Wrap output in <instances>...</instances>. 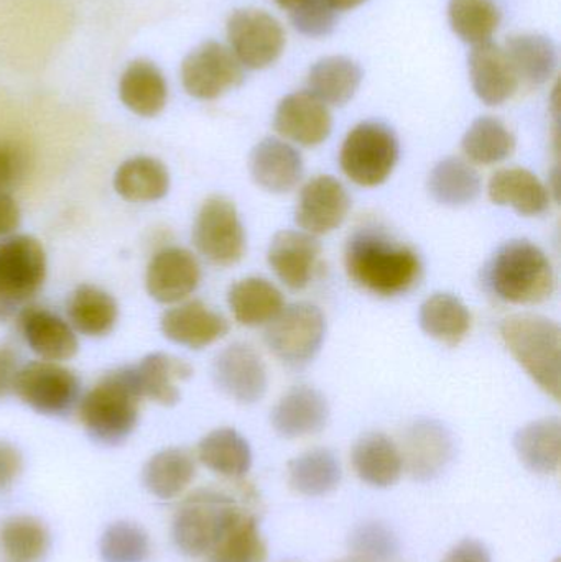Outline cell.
Listing matches in <instances>:
<instances>
[{"mask_svg": "<svg viewBox=\"0 0 561 562\" xmlns=\"http://www.w3.org/2000/svg\"><path fill=\"white\" fill-rule=\"evenodd\" d=\"M226 32L229 49L244 68H267L280 58L285 48L282 25L266 10H236L227 20Z\"/></svg>", "mask_w": 561, "mask_h": 562, "instance_id": "obj_10", "label": "cell"}, {"mask_svg": "<svg viewBox=\"0 0 561 562\" xmlns=\"http://www.w3.org/2000/svg\"><path fill=\"white\" fill-rule=\"evenodd\" d=\"M114 190L131 203H154L167 196L170 173L160 160L134 157L125 160L114 175Z\"/></svg>", "mask_w": 561, "mask_h": 562, "instance_id": "obj_33", "label": "cell"}, {"mask_svg": "<svg viewBox=\"0 0 561 562\" xmlns=\"http://www.w3.org/2000/svg\"><path fill=\"white\" fill-rule=\"evenodd\" d=\"M16 310H19V304L10 300V297H7L5 294L0 291V324L12 319V317L15 316Z\"/></svg>", "mask_w": 561, "mask_h": 562, "instance_id": "obj_51", "label": "cell"}, {"mask_svg": "<svg viewBox=\"0 0 561 562\" xmlns=\"http://www.w3.org/2000/svg\"><path fill=\"white\" fill-rule=\"evenodd\" d=\"M141 402L134 367H122L105 373L79 398V422L92 441L119 446L137 428Z\"/></svg>", "mask_w": 561, "mask_h": 562, "instance_id": "obj_2", "label": "cell"}, {"mask_svg": "<svg viewBox=\"0 0 561 562\" xmlns=\"http://www.w3.org/2000/svg\"><path fill=\"white\" fill-rule=\"evenodd\" d=\"M20 333L30 349L43 360L65 362L78 353L72 327L46 307L26 306L19 316Z\"/></svg>", "mask_w": 561, "mask_h": 562, "instance_id": "obj_21", "label": "cell"}, {"mask_svg": "<svg viewBox=\"0 0 561 562\" xmlns=\"http://www.w3.org/2000/svg\"><path fill=\"white\" fill-rule=\"evenodd\" d=\"M13 393L40 415L65 416L79 403L81 382L59 362L35 360L20 367Z\"/></svg>", "mask_w": 561, "mask_h": 562, "instance_id": "obj_8", "label": "cell"}, {"mask_svg": "<svg viewBox=\"0 0 561 562\" xmlns=\"http://www.w3.org/2000/svg\"><path fill=\"white\" fill-rule=\"evenodd\" d=\"M444 562H493V558L481 541L463 540L445 557Z\"/></svg>", "mask_w": 561, "mask_h": 562, "instance_id": "obj_49", "label": "cell"}, {"mask_svg": "<svg viewBox=\"0 0 561 562\" xmlns=\"http://www.w3.org/2000/svg\"><path fill=\"white\" fill-rule=\"evenodd\" d=\"M293 29L310 38H323L335 30L338 15L326 0H302L290 10Z\"/></svg>", "mask_w": 561, "mask_h": 562, "instance_id": "obj_45", "label": "cell"}, {"mask_svg": "<svg viewBox=\"0 0 561 562\" xmlns=\"http://www.w3.org/2000/svg\"><path fill=\"white\" fill-rule=\"evenodd\" d=\"M134 370L142 398L161 406L177 405L181 396L178 383L193 375L190 363L165 352L148 353Z\"/></svg>", "mask_w": 561, "mask_h": 562, "instance_id": "obj_27", "label": "cell"}, {"mask_svg": "<svg viewBox=\"0 0 561 562\" xmlns=\"http://www.w3.org/2000/svg\"><path fill=\"white\" fill-rule=\"evenodd\" d=\"M326 336L325 314L312 303L283 307L266 329L270 352L285 366L303 367L315 359Z\"/></svg>", "mask_w": 561, "mask_h": 562, "instance_id": "obj_7", "label": "cell"}, {"mask_svg": "<svg viewBox=\"0 0 561 562\" xmlns=\"http://www.w3.org/2000/svg\"><path fill=\"white\" fill-rule=\"evenodd\" d=\"M468 68L474 92L486 105L504 104L519 88V76L506 49L496 43L486 42L473 46Z\"/></svg>", "mask_w": 561, "mask_h": 562, "instance_id": "obj_19", "label": "cell"}, {"mask_svg": "<svg viewBox=\"0 0 561 562\" xmlns=\"http://www.w3.org/2000/svg\"><path fill=\"white\" fill-rule=\"evenodd\" d=\"M351 459L356 475L371 487H392L404 474L401 449L382 432L362 436L352 448Z\"/></svg>", "mask_w": 561, "mask_h": 562, "instance_id": "obj_24", "label": "cell"}, {"mask_svg": "<svg viewBox=\"0 0 561 562\" xmlns=\"http://www.w3.org/2000/svg\"><path fill=\"white\" fill-rule=\"evenodd\" d=\"M418 319L425 334L451 347L463 342L471 329L470 311L450 293H437L425 300Z\"/></svg>", "mask_w": 561, "mask_h": 562, "instance_id": "obj_36", "label": "cell"}, {"mask_svg": "<svg viewBox=\"0 0 561 562\" xmlns=\"http://www.w3.org/2000/svg\"><path fill=\"white\" fill-rule=\"evenodd\" d=\"M102 562H145L150 554V538L141 525L115 521L99 540Z\"/></svg>", "mask_w": 561, "mask_h": 562, "instance_id": "obj_43", "label": "cell"}, {"mask_svg": "<svg viewBox=\"0 0 561 562\" xmlns=\"http://www.w3.org/2000/svg\"><path fill=\"white\" fill-rule=\"evenodd\" d=\"M20 221H22V213L16 201L10 194L0 193V239L15 233Z\"/></svg>", "mask_w": 561, "mask_h": 562, "instance_id": "obj_50", "label": "cell"}, {"mask_svg": "<svg viewBox=\"0 0 561 562\" xmlns=\"http://www.w3.org/2000/svg\"><path fill=\"white\" fill-rule=\"evenodd\" d=\"M339 459L329 449H312L290 461V487L306 497H323L341 482Z\"/></svg>", "mask_w": 561, "mask_h": 562, "instance_id": "obj_37", "label": "cell"}, {"mask_svg": "<svg viewBox=\"0 0 561 562\" xmlns=\"http://www.w3.org/2000/svg\"><path fill=\"white\" fill-rule=\"evenodd\" d=\"M49 550V531L30 515L0 521V554L5 562H42Z\"/></svg>", "mask_w": 561, "mask_h": 562, "instance_id": "obj_38", "label": "cell"}, {"mask_svg": "<svg viewBox=\"0 0 561 562\" xmlns=\"http://www.w3.org/2000/svg\"><path fill=\"white\" fill-rule=\"evenodd\" d=\"M464 155L474 164L494 165L507 160L516 150V137L496 117L476 119L461 142Z\"/></svg>", "mask_w": 561, "mask_h": 562, "instance_id": "obj_40", "label": "cell"}, {"mask_svg": "<svg viewBox=\"0 0 561 562\" xmlns=\"http://www.w3.org/2000/svg\"><path fill=\"white\" fill-rule=\"evenodd\" d=\"M322 256V244L315 236L299 231H282L270 243V269L292 290H303L312 283Z\"/></svg>", "mask_w": 561, "mask_h": 562, "instance_id": "obj_20", "label": "cell"}, {"mask_svg": "<svg viewBox=\"0 0 561 562\" xmlns=\"http://www.w3.org/2000/svg\"><path fill=\"white\" fill-rule=\"evenodd\" d=\"M198 459L204 468L226 479H240L250 471L249 442L233 428L214 429L198 445Z\"/></svg>", "mask_w": 561, "mask_h": 562, "instance_id": "obj_32", "label": "cell"}, {"mask_svg": "<svg viewBox=\"0 0 561 562\" xmlns=\"http://www.w3.org/2000/svg\"><path fill=\"white\" fill-rule=\"evenodd\" d=\"M399 151L397 135L389 125L361 122L346 135L339 164L352 183L374 188L389 180L397 165Z\"/></svg>", "mask_w": 561, "mask_h": 562, "instance_id": "obj_6", "label": "cell"}, {"mask_svg": "<svg viewBox=\"0 0 561 562\" xmlns=\"http://www.w3.org/2000/svg\"><path fill=\"white\" fill-rule=\"evenodd\" d=\"M428 191L444 206H467L480 196V173L461 158H445L431 170Z\"/></svg>", "mask_w": 561, "mask_h": 562, "instance_id": "obj_39", "label": "cell"}, {"mask_svg": "<svg viewBox=\"0 0 561 562\" xmlns=\"http://www.w3.org/2000/svg\"><path fill=\"white\" fill-rule=\"evenodd\" d=\"M362 81V69L348 56H326L310 68V94L326 105H345L355 98Z\"/></svg>", "mask_w": 561, "mask_h": 562, "instance_id": "obj_29", "label": "cell"}, {"mask_svg": "<svg viewBox=\"0 0 561 562\" xmlns=\"http://www.w3.org/2000/svg\"><path fill=\"white\" fill-rule=\"evenodd\" d=\"M339 562H366V561L359 560V558H352V560H345V561H339Z\"/></svg>", "mask_w": 561, "mask_h": 562, "instance_id": "obj_54", "label": "cell"}, {"mask_svg": "<svg viewBox=\"0 0 561 562\" xmlns=\"http://www.w3.org/2000/svg\"><path fill=\"white\" fill-rule=\"evenodd\" d=\"M487 283L507 303L539 304L556 291V273L539 247L529 240H510L491 260Z\"/></svg>", "mask_w": 561, "mask_h": 562, "instance_id": "obj_4", "label": "cell"}, {"mask_svg": "<svg viewBox=\"0 0 561 562\" xmlns=\"http://www.w3.org/2000/svg\"><path fill=\"white\" fill-rule=\"evenodd\" d=\"M217 389L240 405L260 402L267 392V369L254 347L233 344L217 353L213 362Z\"/></svg>", "mask_w": 561, "mask_h": 562, "instance_id": "obj_14", "label": "cell"}, {"mask_svg": "<svg viewBox=\"0 0 561 562\" xmlns=\"http://www.w3.org/2000/svg\"><path fill=\"white\" fill-rule=\"evenodd\" d=\"M201 267L190 250L165 247L152 257L145 273V288L152 300L177 304L197 291Z\"/></svg>", "mask_w": 561, "mask_h": 562, "instance_id": "obj_16", "label": "cell"}, {"mask_svg": "<svg viewBox=\"0 0 561 562\" xmlns=\"http://www.w3.org/2000/svg\"><path fill=\"white\" fill-rule=\"evenodd\" d=\"M22 471V452L12 442L0 439V492L9 491Z\"/></svg>", "mask_w": 561, "mask_h": 562, "instance_id": "obj_47", "label": "cell"}, {"mask_svg": "<svg viewBox=\"0 0 561 562\" xmlns=\"http://www.w3.org/2000/svg\"><path fill=\"white\" fill-rule=\"evenodd\" d=\"M349 547L356 558L366 562H388L401 550L399 537L391 527L381 521H366L355 528L349 537Z\"/></svg>", "mask_w": 561, "mask_h": 562, "instance_id": "obj_44", "label": "cell"}, {"mask_svg": "<svg viewBox=\"0 0 561 562\" xmlns=\"http://www.w3.org/2000/svg\"><path fill=\"white\" fill-rule=\"evenodd\" d=\"M267 547L257 521L243 514L207 554V562H266Z\"/></svg>", "mask_w": 561, "mask_h": 562, "instance_id": "obj_42", "label": "cell"}, {"mask_svg": "<svg viewBox=\"0 0 561 562\" xmlns=\"http://www.w3.org/2000/svg\"><path fill=\"white\" fill-rule=\"evenodd\" d=\"M46 279V254L32 236L0 240V291L16 304L32 300Z\"/></svg>", "mask_w": 561, "mask_h": 562, "instance_id": "obj_12", "label": "cell"}, {"mask_svg": "<svg viewBox=\"0 0 561 562\" xmlns=\"http://www.w3.org/2000/svg\"><path fill=\"white\" fill-rule=\"evenodd\" d=\"M234 319L247 327L269 324L285 307L282 291L266 279L249 277L234 283L227 293Z\"/></svg>", "mask_w": 561, "mask_h": 562, "instance_id": "obj_30", "label": "cell"}, {"mask_svg": "<svg viewBox=\"0 0 561 562\" xmlns=\"http://www.w3.org/2000/svg\"><path fill=\"white\" fill-rule=\"evenodd\" d=\"M244 81V66L229 46L204 42L181 63V85L191 98L213 101Z\"/></svg>", "mask_w": 561, "mask_h": 562, "instance_id": "obj_11", "label": "cell"}, {"mask_svg": "<svg viewBox=\"0 0 561 562\" xmlns=\"http://www.w3.org/2000/svg\"><path fill=\"white\" fill-rule=\"evenodd\" d=\"M326 2L338 12V10L356 9V7L362 5V3L368 2V0H326Z\"/></svg>", "mask_w": 561, "mask_h": 562, "instance_id": "obj_52", "label": "cell"}, {"mask_svg": "<svg viewBox=\"0 0 561 562\" xmlns=\"http://www.w3.org/2000/svg\"><path fill=\"white\" fill-rule=\"evenodd\" d=\"M504 49L519 79L532 86L546 85L559 65L557 45L546 35L523 33L510 36Z\"/></svg>", "mask_w": 561, "mask_h": 562, "instance_id": "obj_34", "label": "cell"}, {"mask_svg": "<svg viewBox=\"0 0 561 562\" xmlns=\"http://www.w3.org/2000/svg\"><path fill=\"white\" fill-rule=\"evenodd\" d=\"M351 210L346 188L329 175L313 178L303 187L295 210V223L303 233L325 236L338 229Z\"/></svg>", "mask_w": 561, "mask_h": 562, "instance_id": "obj_15", "label": "cell"}, {"mask_svg": "<svg viewBox=\"0 0 561 562\" xmlns=\"http://www.w3.org/2000/svg\"><path fill=\"white\" fill-rule=\"evenodd\" d=\"M29 158L13 142L0 140V193L9 194L25 178Z\"/></svg>", "mask_w": 561, "mask_h": 562, "instance_id": "obj_46", "label": "cell"}, {"mask_svg": "<svg viewBox=\"0 0 561 562\" xmlns=\"http://www.w3.org/2000/svg\"><path fill=\"white\" fill-rule=\"evenodd\" d=\"M448 20L463 42L476 46L493 38L500 29L501 10L494 0H450Z\"/></svg>", "mask_w": 561, "mask_h": 562, "instance_id": "obj_41", "label": "cell"}, {"mask_svg": "<svg viewBox=\"0 0 561 562\" xmlns=\"http://www.w3.org/2000/svg\"><path fill=\"white\" fill-rule=\"evenodd\" d=\"M243 514L233 498L201 488L184 498L175 514L171 540L184 557H207Z\"/></svg>", "mask_w": 561, "mask_h": 562, "instance_id": "obj_5", "label": "cell"}, {"mask_svg": "<svg viewBox=\"0 0 561 562\" xmlns=\"http://www.w3.org/2000/svg\"><path fill=\"white\" fill-rule=\"evenodd\" d=\"M273 127L285 140L316 147L332 134V112L308 91L293 92L277 105Z\"/></svg>", "mask_w": 561, "mask_h": 562, "instance_id": "obj_17", "label": "cell"}, {"mask_svg": "<svg viewBox=\"0 0 561 562\" xmlns=\"http://www.w3.org/2000/svg\"><path fill=\"white\" fill-rule=\"evenodd\" d=\"M250 177L262 190L282 194L292 191L303 177V160L299 150L279 140L263 138L249 158Z\"/></svg>", "mask_w": 561, "mask_h": 562, "instance_id": "obj_23", "label": "cell"}, {"mask_svg": "<svg viewBox=\"0 0 561 562\" xmlns=\"http://www.w3.org/2000/svg\"><path fill=\"white\" fill-rule=\"evenodd\" d=\"M514 448L520 462L536 474H556L561 462V423L543 418L517 431Z\"/></svg>", "mask_w": 561, "mask_h": 562, "instance_id": "obj_31", "label": "cell"}, {"mask_svg": "<svg viewBox=\"0 0 561 562\" xmlns=\"http://www.w3.org/2000/svg\"><path fill=\"white\" fill-rule=\"evenodd\" d=\"M287 562H295V561H287Z\"/></svg>", "mask_w": 561, "mask_h": 562, "instance_id": "obj_55", "label": "cell"}, {"mask_svg": "<svg viewBox=\"0 0 561 562\" xmlns=\"http://www.w3.org/2000/svg\"><path fill=\"white\" fill-rule=\"evenodd\" d=\"M280 9L292 10L293 7L299 5L302 0H273Z\"/></svg>", "mask_w": 561, "mask_h": 562, "instance_id": "obj_53", "label": "cell"}, {"mask_svg": "<svg viewBox=\"0 0 561 562\" xmlns=\"http://www.w3.org/2000/svg\"><path fill=\"white\" fill-rule=\"evenodd\" d=\"M160 327L171 342L200 350L223 339L229 330V323L203 301L191 300L165 311Z\"/></svg>", "mask_w": 561, "mask_h": 562, "instance_id": "obj_18", "label": "cell"}, {"mask_svg": "<svg viewBox=\"0 0 561 562\" xmlns=\"http://www.w3.org/2000/svg\"><path fill=\"white\" fill-rule=\"evenodd\" d=\"M345 267L358 286L384 297L407 293L422 277L417 252L374 227H362L349 237Z\"/></svg>", "mask_w": 561, "mask_h": 562, "instance_id": "obj_1", "label": "cell"}, {"mask_svg": "<svg viewBox=\"0 0 561 562\" xmlns=\"http://www.w3.org/2000/svg\"><path fill=\"white\" fill-rule=\"evenodd\" d=\"M19 370V356H16L15 350L7 346H0V400H5L7 396L12 395Z\"/></svg>", "mask_w": 561, "mask_h": 562, "instance_id": "obj_48", "label": "cell"}, {"mask_svg": "<svg viewBox=\"0 0 561 562\" xmlns=\"http://www.w3.org/2000/svg\"><path fill=\"white\" fill-rule=\"evenodd\" d=\"M119 98L134 114L155 117L167 105L168 86L164 72L148 59H135L122 72Z\"/></svg>", "mask_w": 561, "mask_h": 562, "instance_id": "obj_26", "label": "cell"}, {"mask_svg": "<svg viewBox=\"0 0 561 562\" xmlns=\"http://www.w3.org/2000/svg\"><path fill=\"white\" fill-rule=\"evenodd\" d=\"M197 475V458L183 448H168L148 459L142 484L154 497L171 501L187 491Z\"/></svg>", "mask_w": 561, "mask_h": 562, "instance_id": "obj_28", "label": "cell"}, {"mask_svg": "<svg viewBox=\"0 0 561 562\" xmlns=\"http://www.w3.org/2000/svg\"><path fill=\"white\" fill-rule=\"evenodd\" d=\"M328 418L329 406L325 395L306 385L289 390L270 415L277 435L287 439L316 435L325 429Z\"/></svg>", "mask_w": 561, "mask_h": 562, "instance_id": "obj_22", "label": "cell"}, {"mask_svg": "<svg viewBox=\"0 0 561 562\" xmlns=\"http://www.w3.org/2000/svg\"><path fill=\"white\" fill-rule=\"evenodd\" d=\"M501 337L530 379L553 400L561 396V330L539 314H514L500 327Z\"/></svg>", "mask_w": 561, "mask_h": 562, "instance_id": "obj_3", "label": "cell"}, {"mask_svg": "<svg viewBox=\"0 0 561 562\" xmlns=\"http://www.w3.org/2000/svg\"><path fill=\"white\" fill-rule=\"evenodd\" d=\"M401 454L404 469L415 481H434L453 461V435L440 422L418 419L405 431Z\"/></svg>", "mask_w": 561, "mask_h": 562, "instance_id": "obj_13", "label": "cell"}, {"mask_svg": "<svg viewBox=\"0 0 561 562\" xmlns=\"http://www.w3.org/2000/svg\"><path fill=\"white\" fill-rule=\"evenodd\" d=\"M193 243L198 252L216 267H233L246 256V233L233 201L211 196L194 220Z\"/></svg>", "mask_w": 561, "mask_h": 562, "instance_id": "obj_9", "label": "cell"}, {"mask_svg": "<svg viewBox=\"0 0 561 562\" xmlns=\"http://www.w3.org/2000/svg\"><path fill=\"white\" fill-rule=\"evenodd\" d=\"M491 201L513 207L520 216H540L550 207V191L526 168H504L491 178Z\"/></svg>", "mask_w": 561, "mask_h": 562, "instance_id": "obj_25", "label": "cell"}, {"mask_svg": "<svg viewBox=\"0 0 561 562\" xmlns=\"http://www.w3.org/2000/svg\"><path fill=\"white\" fill-rule=\"evenodd\" d=\"M68 316L71 326L82 336L104 337L117 323L119 306L108 291L81 284L69 297Z\"/></svg>", "mask_w": 561, "mask_h": 562, "instance_id": "obj_35", "label": "cell"}]
</instances>
